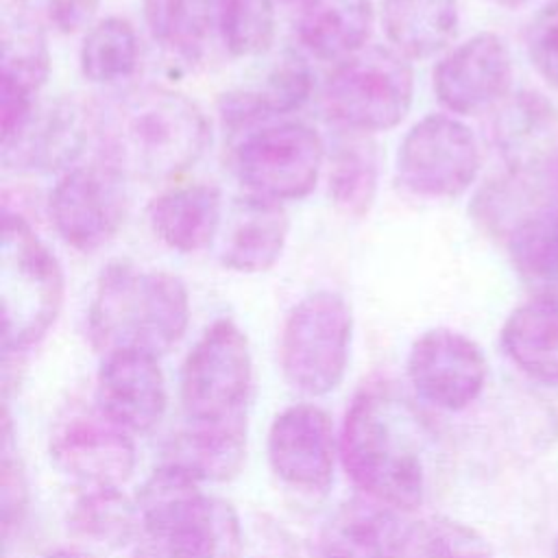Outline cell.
I'll return each mask as SVG.
<instances>
[{
    "instance_id": "6da1fadb",
    "label": "cell",
    "mask_w": 558,
    "mask_h": 558,
    "mask_svg": "<svg viewBox=\"0 0 558 558\" xmlns=\"http://www.w3.org/2000/svg\"><path fill=\"white\" fill-rule=\"evenodd\" d=\"M92 140L100 161L124 181H172L207 150L211 133L203 109L181 92L135 85L92 107Z\"/></svg>"
},
{
    "instance_id": "7a4b0ae2",
    "label": "cell",
    "mask_w": 558,
    "mask_h": 558,
    "mask_svg": "<svg viewBox=\"0 0 558 558\" xmlns=\"http://www.w3.org/2000/svg\"><path fill=\"white\" fill-rule=\"evenodd\" d=\"M421 414L390 384L364 386L351 401L340 458L366 497L395 510H414L427 490V438Z\"/></svg>"
},
{
    "instance_id": "3957f363",
    "label": "cell",
    "mask_w": 558,
    "mask_h": 558,
    "mask_svg": "<svg viewBox=\"0 0 558 558\" xmlns=\"http://www.w3.org/2000/svg\"><path fill=\"white\" fill-rule=\"evenodd\" d=\"M187 323L190 292L177 275L129 262L102 268L87 312V333L102 357L122 351L159 357L185 336Z\"/></svg>"
},
{
    "instance_id": "277c9868",
    "label": "cell",
    "mask_w": 558,
    "mask_h": 558,
    "mask_svg": "<svg viewBox=\"0 0 558 558\" xmlns=\"http://www.w3.org/2000/svg\"><path fill=\"white\" fill-rule=\"evenodd\" d=\"M198 484L172 464L155 469L135 497L142 527L163 558H240L244 541L235 508Z\"/></svg>"
},
{
    "instance_id": "5b68a950",
    "label": "cell",
    "mask_w": 558,
    "mask_h": 558,
    "mask_svg": "<svg viewBox=\"0 0 558 558\" xmlns=\"http://www.w3.org/2000/svg\"><path fill=\"white\" fill-rule=\"evenodd\" d=\"M65 296L61 262L20 214L2 211L0 307L2 353L24 355L50 331Z\"/></svg>"
},
{
    "instance_id": "8992f818",
    "label": "cell",
    "mask_w": 558,
    "mask_h": 558,
    "mask_svg": "<svg viewBox=\"0 0 558 558\" xmlns=\"http://www.w3.org/2000/svg\"><path fill=\"white\" fill-rule=\"evenodd\" d=\"M414 74L395 48L366 46L336 63L323 87L325 113L347 131H390L408 116Z\"/></svg>"
},
{
    "instance_id": "52a82bcc",
    "label": "cell",
    "mask_w": 558,
    "mask_h": 558,
    "mask_svg": "<svg viewBox=\"0 0 558 558\" xmlns=\"http://www.w3.org/2000/svg\"><path fill=\"white\" fill-rule=\"evenodd\" d=\"M353 338V314L333 290H316L292 305L279 340L281 371L288 384L305 395L336 390L347 373Z\"/></svg>"
},
{
    "instance_id": "ba28073f",
    "label": "cell",
    "mask_w": 558,
    "mask_h": 558,
    "mask_svg": "<svg viewBox=\"0 0 558 558\" xmlns=\"http://www.w3.org/2000/svg\"><path fill=\"white\" fill-rule=\"evenodd\" d=\"M253 388L246 333L229 318L211 323L183 360L179 397L190 423H225L244 416Z\"/></svg>"
},
{
    "instance_id": "9c48e42d",
    "label": "cell",
    "mask_w": 558,
    "mask_h": 558,
    "mask_svg": "<svg viewBox=\"0 0 558 558\" xmlns=\"http://www.w3.org/2000/svg\"><path fill=\"white\" fill-rule=\"evenodd\" d=\"M325 144L314 126L281 118L244 133L233 168L246 194L286 203L305 198L320 177Z\"/></svg>"
},
{
    "instance_id": "30bf717a",
    "label": "cell",
    "mask_w": 558,
    "mask_h": 558,
    "mask_svg": "<svg viewBox=\"0 0 558 558\" xmlns=\"http://www.w3.org/2000/svg\"><path fill=\"white\" fill-rule=\"evenodd\" d=\"M480 170V146L473 131L447 113L414 122L399 142L397 181L423 198H456L471 187Z\"/></svg>"
},
{
    "instance_id": "8fae6325",
    "label": "cell",
    "mask_w": 558,
    "mask_h": 558,
    "mask_svg": "<svg viewBox=\"0 0 558 558\" xmlns=\"http://www.w3.org/2000/svg\"><path fill=\"white\" fill-rule=\"evenodd\" d=\"M126 214L124 179L102 161L61 172L48 194V216L59 238L83 253L107 244Z\"/></svg>"
},
{
    "instance_id": "7c38bea8",
    "label": "cell",
    "mask_w": 558,
    "mask_h": 558,
    "mask_svg": "<svg viewBox=\"0 0 558 558\" xmlns=\"http://www.w3.org/2000/svg\"><path fill=\"white\" fill-rule=\"evenodd\" d=\"M405 366L414 392L449 412H460L477 401L488 377L482 347L449 327L423 331L412 342Z\"/></svg>"
},
{
    "instance_id": "4fadbf2b",
    "label": "cell",
    "mask_w": 558,
    "mask_h": 558,
    "mask_svg": "<svg viewBox=\"0 0 558 558\" xmlns=\"http://www.w3.org/2000/svg\"><path fill=\"white\" fill-rule=\"evenodd\" d=\"M54 466L89 488H120L135 469V445L126 429L96 414H70L50 436Z\"/></svg>"
},
{
    "instance_id": "5bb4252c",
    "label": "cell",
    "mask_w": 558,
    "mask_h": 558,
    "mask_svg": "<svg viewBox=\"0 0 558 558\" xmlns=\"http://www.w3.org/2000/svg\"><path fill=\"white\" fill-rule=\"evenodd\" d=\"M512 59L501 37L477 33L449 50L434 68L438 102L460 116L480 113L508 96Z\"/></svg>"
},
{
    "instance_id": "9a60e30c",
    "label": "cell",
    "mask_w": 558,
    "mask_h": 558,
    "mask_svg": "<svg viewBox=\"0 0 558 558\" xmlns=\"http://www.w3.org/2000/svg\"><path fill=\"white\" fill-rule=\"evenodd\" d=\"M336 440L325 410L296 403L279 412L268 429V462L275 475L299 490H325L333 480Z\"/></svg>"
},
{
    "instance_id": "2e32d148",
    "label": "cell",
    "mask_w": 558,
    "mask_h": 558,
    "mask_svg": "<svg viewBox=\"0 0 558 558\" xmlns=\"http://www.w3.org/2000/svg\"><path fill=\"white\" fill-rule=\"evenodd\" d=\"M96 405L129 434L150 432L168 405L157 357L135 351L105 355L96 379Z\"/></svg>"
},
{
    "instance_id": "e0dca14e",
    "label": "cell",
    "mask_w": 558,
    "mask_h": 558,
    "mask_svg": "<svg viewBox=\"0 0 558 558\" xmlns=\"http://www.w3.org/2000/svg\"><path fill=\"white\" fill-rule=\"evenodd\" d=\"M92 137V109L59 98L37 105L22 131L2 144V163L17 170L65 172Z\"/></svg>"
},
{
    "instance_id": "ac0fdd59",
    "label": "cell",
    "mask_w": 558,
    "mask_h": 558,
    "mask_svg": "<svg viewBox=\"0 0 558 558\" xmlns=\"http://www.w3.org/2000/svg\"><path fill=\"white\" fill-rule=\"evenodd\" d=\"M288 233L290 218L281 203L244 194L227 216L218 259L240 275L266 272L279 262Z\"/></svg>"
},
{
    "instance_id": "d6986e66",
    "label": "cell",
    "mask_w": 558,
    "mask_h": 558,
    "mask_svg": "<svg viewBox=\"0 0 558 558\" xmlns=\"http://www.w3.org/2000/svg\"><path fill=\"white\" fill-rule=\"evenodd\" d=\"M405 527L397 510L371 497L340 504L323 523L316 541L318 558H401Z\"/></svg>"
},
{
    "instance_id": "ffe728a7",
    "label": "cell",
    "mask_w": 558,
    "mask_h": 558,
    "mask_svg": "<svg viewBox=\"0 0 558 558\" xmlns=\"http://www.w3.org/2000/svg\"><path fill=\"white\" fill-rule=\"evenodd\" d=\"M146 216L159 242L179 253H196L222 229V194L211 183L174 185L150 201Z\"/></svg>"
},
{
    "instance_id": "44dd1931",
    "label": "cell",
    "mask_w": 558,
    "mask_h": 558,
    "mask_svg": "<svg viewBox=\"0 0 558 558\" xmlns=\"http://www.w3.org/2000/svg\"><path fill=\"white\" fill-rule=\"evenodd\" d=\"M508 360L541 384H558V294L534 292L501 327Z\"/></svg>"
},
{
    "instance_id": "7402d4cb",
    "label": "cell",
    "mask_w": 558,
    "mask_h": 558,
    "mask_svg": "<svg viewBox=\"0 0 558 558\" xmlns=\"http://www.w3.org/2000/svg\"><path fill=\"white\" fill-rule=\"evenodd\" d=\"M312 72L294 54L277 63L266 81L255 87L235 89L220 98V118L229 129H255L301 109L312 94Z\"/></svg>"
},
{
    "instance_id": "603a6c76",
    "label": "cell",
    "mask_w": 558,
    "mask_h": 558,
    "mask_svg": "<svg viewBox=\"0 0 558 558\" xmlns=\"http://www.w3.org/2000/svg\"><path fill=\"white\" fill-rule=\"evenodd\" d=\"M246 460V418L225 423H192L166 447V464H172L196 482H227L240 473Z\"/></svg>"
},
{
    "instance_id": "cb8c5ba5",
    "label": "cell",
    "mask_w": 558,
    "mask_h": 558,
    "mask_svg": "<svg viewBox=\"0 0 558 558\" xmlns=\"http://www.w3.org/2000/svg\"><path fill=\"white\" fill-rule=\"evenodd\" d=\"M371 0H301L299 37L323 61H344L366 48L373 33Z\"/></svg>"
},
{
    "instance_id": "d4e9b609",
    "label": "cell",
    "mask_w": 558,
    "mask_h": 558,
    "mask_svg": "<svg viewBox=\"0 0 558 558\" xmlns=\"http://www.w3.org/2000/svg\"><path fill=\"white\" fill-rule=\"evenodd\" d=\"M458 0H381V24L405 59L442 52L458 33Z\"/></svg>"
},
{
    "instance_id": "484cf974",
    "label": "cell",
    "mask_w": 558,
    "mask_h": 558,
    "mask_svg": "<svg viewBox=\"0 0 558 558\" xmlns=\"http://www.w3.org/2000/svg\"><path fill=\"white\" fill-rule=\"evenodd\" d=\"M517 275L534 292L558 294V207L532 205L501 235Z\"/></svg>"
},
{
    "instance_id": "4316f807",
    "label": "cell",
    "mask_w": 558,
    "mask_h": 558,
    "mask_svg": "<svg viewBox=\"0 0 558 558\" xmlns=\"http://www.w3.org/2000/svg\"><path fill=\"white\" fill-rule=\"evenodd\" d=\"M0 48V94L37 100L50 74L46 31L20 11L4 13Z\"/></svg>"
},
{
    "instance_id": "83f0119b",
    "label": "cell",
    "mask_w": 558,
    "mask_h": 558,
    "mask_svg": "<svg viewBox=\"0 0 558 558\" xmlns=\"http://www.w3.org/2000/svg\"><path fill=\"white\" fill-rule=\"evenodd\" d=\"M377 190L379 155L375 144L364 137L340 142L329 168V198L333 207L351 220H362L373 209Z\"/></svg>"
},
{
    "instance_id": "f1b7e54d",
    "label": "cell",
    "mask_w": 558,
    "mask_h": 558,
    "mask_svg": "<svg viewBox=\"0 0 558 558\" xmlns=\"http://www.w3.org/2000/svg\"><path fill=\"white\" fill-rule=\"evenodd\" d=\"M142 525L137 504L120 488H89L68 512L70 532L87 543L102 547H124Z\"/></svg>"
},
{
    "instance_id": "f546056e",
    "label": "cell",
    "mask_w": 558,
    "mask_h": 558,
    "mask_svg": "<svg viewBox=\"0 0 558 558\" xmlns=\"http://www.w3.org/2000/svg\"><path fill=\"white\" fill-rule=\"evenodd\" d=\"M140 61L135 26L120 15L94 22L81 44L78 65L83 76L96 85H116L129 78Z\"/></svg>"
},
{
    "instance_id": "4dcf8cb0",
    "label": "cell",
    "mask_w": 558,
    "mask_h": 558,
    "mask_svg": "<svg viewBox=\"0 0 558 558\" xmlns=\"http://www.w3.org/2000/svg\"><path fill=\"white\" fill-rule=\"evenodd\" d=\"M153 39L174 57L198 59L216 20L214 0H142Z\"/></svg>"
},
{
    "instance_id": "1f68e13d",
    "label": "cell",
    "mask_w": 558,
    "mask_h": 558,
    "mask_svg": "<svg viewBox=\"0 0 558 558\" xmlns=\"http://www.w3.org/2000/svg\"><path fill=\"white\" fill-rule=\"evenodd\" d=\"M216 28L229 54L259 57L270 50L277 33L272 0H216Z\"/></svg>"
},
{
    "instance_id": "d6a6232c",
    "label": "cell",
    "mask_w": 558,
    "mask_h": 558,
    "mask_svg": "<svg viewBox=\"0 0 558 558\" xmlns=\"http://www.w3.org/2000/svg\"><path fill=\"white\" fill-rule=\"evenodd\" d=\"M401 558H495V554L475 527L434 514L405 530Z\"/></svg>"
},
{
    "instance_id": "836d02e7",
    "label": "cell",
    "mask_w": 558,
    "mask_h": 558,
    "mask_svg": "<svg viewBox=\"0 0 558 558\" xmlns=\"http://www.w3.org/2000/svg\"><path fill=\"white\" fill-rule=\"evenodd\" d=\"M0 510H2V530L4 536L20 525L26 504H28V484L24 466L17 458V451L13 449V429H11V416L9 408L4 405L2 416V462H0Z\"/></svg>"
},
{
    "instance_id": "e575fe53",
    "label": "cell",
    "mask_w": 558,
    "mask_h": 558,
    "mask_svg": "<svg viewBox=\"0 0 558 558\" xmlns=\"http://www.w3.org/2000/svg\"><path fill=\"white\" fill-rule=\"evenodd\" d=\"M17 11L44 31L76 33L92 24L100 0H13Z\"/></svg>"
},
{
    "instance_id": "d590c367",
    "label": "cell",
    "mask_w": 558,
    "mask_h": 558,
    "mask_svg": "<svg viewBox=\"0 0 558 558\" xmlns=\"http://www.w3.org/2000/svg\"><path fill=\"white\" fill-rule=\"evenodd\" d=\"M525 50L538 76L558 89V0L547 2L532 17L525 33Z\"/></svg>"
},
{
    "instance_id": "8d00e7d4",
    "label": "cell",
    "mask_w": 558,
    "mask_h": 558,
    "mask_svg": "<svg viewBox=\"0 0 558 558\" xmlns=\"http://www.w3.org/2000/svg\"><path fill=\"white\" fill-rule=\"evenodd\" d=\"M44 558H98L89 551H83V549H72V547H63V549H54L50 554H46Z\"/></svg>"
},
{
    "instance_id": "74e56055",
    "label": "cell",
    "mask_w": 558,
    "mask_h": 558,
    "mask_svg": "<svg viewBox=\"0 0 558 558\" xmlns=\"http://www.w3.org/2000/svg\"><path fill=\"white\" fill-rule=\"evenodd\" d=\"M133 558H163L157 549H150V547H144V549H137Z\"/></svg>"
},
{
    "instance_id": "f35d334b",
    "label": "cell",
    "mask_w": 558,
    "mask_h": 558,
    "mask_svg": "<svg viewBox=\"0 0 558 558\" xmlns=\"http://www.w3.org/2000/svg\"><path fill=\"white\" fill-rule=\"evenodd\" d=\"M493 2H497V4H501V7H506V9H517V7L525 4L527 0H493Z\"/></svg>"
}]
</instances>
